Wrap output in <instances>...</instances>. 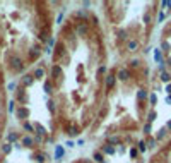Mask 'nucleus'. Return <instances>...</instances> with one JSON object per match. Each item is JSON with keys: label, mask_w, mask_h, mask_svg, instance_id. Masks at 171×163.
Returning a JSON list of instances; mask_svg holds the SVG:
<instances>
[{"label": "nucleus", "mask_w": 171, "mask_h": 163, "mask_svg": "<svg viewBox=\"0 0 171 163\" xmlns=\"http://www.w3.org/2000/svg\"><path fill=\"white\" fill-rule=\"evenodd\" d=\"M130 76H132L130 71H128V69H125V67H122V69L118 71V79H122V81H127Z\"/></svg>", "instance_id": "nucleus-1"}, {"label": "nucleus", "mask_w": 171, "mask_h": 163, "mask_svg": "<svg viewBox=\"0 0 171 163\" xmlns=\"http://www.w3.org/2000/svg\"><path fill=\"white\" fill-rule=\"evenodd\" d=\"M115 84V76L113 74H110L108 77H106V81H104V86H106V89H111Z\"/></svg>", "instance_id": "nucleus-2"}, {"label": "nucleus", "mask_w": 171, "mask_h": 163, "mask_svg": "<svg viewBox=\"0 0 171 163\" xmlns=\"http://www.w3.org/2000/svg\"><path fill=\"white\" fill-rule=\"evenodd\" d=\"M137 46H139V43H137V41H128V50H130V52H135V50H137Z\"/></svg>", "instance_id": "nucleus-3"}, {"label": "nucleus", "mask_w": 171, "mask_h": 163, "mask_svg": "<svg viewBox=\"0 0 171 163\" xmlns=\"http://www.w3.org/2000/svg\"><path fill=\"white\" fill-rule=\"evenodd\" d=\"M137 96H139V100H146V98H147V93H146V89H140Z\"/></svg>", "instance_id": "nucleus-4"}, {"label": "nucleus", "mask_w": 171, "mask_h": 163, "mask_svg": "<svg viewBox=\"0 0 171 163\" xmlns=\"http://www.w3.org/2000/svg\"><path fill=\"white\" fill-rule=\"evenodd\" d=\"M170 79H171V76H170L168 72H163V74H161V81H164V83H168Z\"/></svg>", "instance_id": "nucleus-5"}, {"label": "nucleus", "mask_w": 171, "mask_h": 163, "mask_svg": "<svg viewBox=\"0 0 171 163\" xmlns=\"http://www.w3.org/2000/svg\"><path fill=\"white\" fill-rule=\"evenodd\" d=\"M94 158H96V162H103V156H101V153H94Z\"/></svg>", "instance_id": "nucleus-6"}, {"label": "nucleus", "mask_w": 171, "mask_h": 163, "mask_svg": "<svg viewBox=\"0 0 171 163\" xmlns=\"http://www.w3.org/2000/svg\"><path fill=\"white\" fill-rule=\"evenodd\" d=\"M139 149H140V151H146V143H140V144H139Z\"/></svg>", "instance_id": "nucleus-7"}, {"label": "nucleus", "mask_w": 171, "mask_h": 163, "mask_svg": "<svg viewBox=\"0 0 171 163\" xmlns=\"http://www.w3.org/2000/svg\"><path fill=\"white\" fill-rule=\"evenodd\" d=\"M154 146H156V141H154V139H151V141H149V148H154Z\"/></svg>", "instance_id": "nucleus-8"}, {"label": "nucleus", "mask_w": 171, "mask_h": 163, "mask_svg": "<svg viewBox=\"0 0 171 163\" xmlns=\"http://www.w3.org/2000/svg\"><path fill=\"white\" fill-rule=\"evenodd\" d=\"M166 91H168V93H171V84L168 86V88H166Z\"/></svg>", "instance_id": "nucleus-9"}, {"label": "nucleus", "mask_w": 171, "mask_h": 163, "mask_svg": "<svg viewBox=\"0 0 171 163\" xmlns=\"http://www.w3.org/2000/svg\"><path fill=\"white\" fill-rule=\"evenodd\" d=\"M168 129H171V120H170V122H168Z\"/></svg>", "instance_id": "nucleus-10"}]
</instances>
